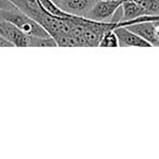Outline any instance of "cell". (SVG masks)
<instances>
[{
	"instance_id": "9c48e42d",
	"label": "cell",
	"mask_w": 159,
	"mask_h": 159,
	"mask_svg": "<svg viewBox=\"0 0 159 159\" xmlns=\"http://www.w3.org/2000/svg\"><path fill=\"white\" fill-rule=\"evenodd\" d=\"M134 1L145 11L146 16L159 14V0H134Z\"/></svg>"
},
{
	"instance_id": "8992f818",
	"label": "cell",
	"mask_w": 159,
	"mask_h": 159,
	"mask_svg": "<svg viewBox=\"0 0 159 159\" xmlns=\"http://www.w3.org/2000/svg\"><path fill=\"white\" fill-rule=\"evenodd\" d=\"M60 7L69 13L75 16H83L87 13L92 6L95 3L94 0H60Z\"/></svg>"
},
{
	"instance_id": "52a82bcc",
	"label": "cell",
	"mask_w": 159,
	"mask_h": 159,
	"mask_svg": "<svg viewBox=\"0 0 159 159\" xmlns=\"http://www.w3.org/2000/svg\"><path fill=\"white\" fill-rule=\"evenodd\" d=\"M11 1L18 7V9L31 16L36 21L45 13L38 0H11Z\"/></svg>"
},
{
	"instance_id": "30bf717a",
	"label": "cell",
	"mask_w": 159,
	"mask_h": 159,
	"mask_svg": "<svg viewBox=\"0 0 159 159\" xmlns=\"http://www.w3.org/2000/svg\"><path fill=\"white\" fill-rule=\"evenodd\" d=\"M99 47H119V39L115 30H110L104 33L99 40Z\"/></svg>"
},
{
	"instance_id": "3957f363",
	"label": "cell",
	"mask_w": 159,
	"mask_h": 159,
	"mask_svg": "<svg viewBox=\"0 0 159 159\" xmlns=\"http://www.w3.org/2000/svg\"><path fill=\"white\" fill-rule=\"evenodd\" d=\"M0 35L7 39L12 46L30 47V36L23 33L19 27L9 21L0 18Z\"/></svg>"
},
{
	"instance_id": "7a4b0ae2",
	"label": "cell",
	"mask_w": 159,
	"mask_h": 159,
	"mask_svg": "<svg viewBox=\"0 0 159 159\" xmlns=\"http://www.w3.org/2000/svg\"><path fill=\"white\" fill-rule=\"evenodd\" d=\"M123 0H98L92 6L85 16L100 22L113 21V16L121 8Z\"/></svg>"
},
{
	"instance_id": "ba28073f",
	"label": "cell",
	"mask_w": 159,
	"mask_h": 159,
	"mask_svg": "<svg viewBox=\"0 0 159 159\" xmlns=\"http://www.w3.org/2000/svg\"><path fill=\"white\" fill-rule=\"evenodd\" d=\"M122 16L120 18L121 21H130L135 20L137 18H141L146 16L145 11L135 2L134 0H123L121 5Z\"/></svg>"
},
{
	"instance_id": "277c9868",
	"label": "cell",
	"mask_w": 159,
	"mask_h": 159,
	"mask_svg": "<svg viewBox=\"0 0 159 159\" xmlns=\"http://www.w3.org/2000/svg\"><path fill=\"white\" fill-rule=\"evenodd\" d=\"M119 39V47L136 46V47H152V45L146 42L139 34L134 33L126 26H120L115 30Z\"/></svg>"
},
{
	"instance_id": "7c38bea8",
	"label": "cell",
	"mask_w": 159,
	"mask_h": 159,
	"mask_svg": "<svg viewBox=\"0 0 159 159\" xmlns=\"http://www.w3.org/2000/svg\"><path fill=\"white\" fill-rule=\"evenodd\" d=\"M18 9L11 0H0V11H11Z\"/></svg>"
},
{
	"instance_id": "6da1fadb",
	"label": "cell",
	"mask_w": 159,
	"mask_h": 159,
	"mask_svg": "<svg viewBox=\"0 0 159 159\" xmlns=\"http://www.w3.org/2000/svg\"><path fill=\"white\" fill-rule=\"evenodd\" d=\"M0 18L9 21L12 24L21 30L23 33L33 37H48L50 36L48 32L31 16L20 9L11 10V11H0Z\"/></svg>"
},
{
	"instance_id": "8fae6325",
	"label": "cell",
	"mask_w": 159,
	"mask_h": 159,
	"mask_svg": "<svg viewBox=\"0 0 159 159\" xmlns=\"http://www.w3.org/2000/svg\"><path fill=\"white\" fill-rule=\"evenodd\" d=\"M30 46L31 47H58L56 40L51 36L48 37H33L30 36Z\"/></svg>"
},
{
	"instance_id": "9a60e30c",
	"label": "cell",
	"mask_w": 159,
	"mask_h": 159,
	"mask_svg": "<svg viewBox=\"0 0 159 159\" xmlns=\"http://www.w3.org/2000/svg\"><path fill=\"white\" fill-rule=\"evenodd\" d=\"M53 1H55V0H53ZM56 1H60V0H56Z\"/></svg>"
},
{
	"instance_id": "5b68a950",
	"label": "cell",
	"mask_w": 159,
	"mask_h": 159,
	"mask_svg": "<svg viewBox=\"0 0 159 159\" xmlns=\"http://www.w3.org/2000/svg\"><path fill=\"white\" fill-rule=\"evenodd\" d=\"M155 22L156 21H145V22H139L129 25L126 27L133 31L134 33L139 34L146 42L149 43L152 47H158L159 43L156 37V32H155Z\"/></svg>"
},
{
	"instance_id": "5bb4252c",
	"label": "cell",
	"mask_w": 159,
	"mask_h": 159,
	"mask_svg": "<svg viewBox=\"0 0 159 159\" xmlns=\"http://www.w3.org/2000/svg\"><path fill=\"white\" fill-rule=\"evenodd\" d=\"M155 32H156V37L159 43V21H156V22H155Z\"/></svg>"
},
{
	"instance_id": "4fadbf2b",
	"label": "cell",
	"mask_w": 159,
	"mask_h": 159,
	"mask_svg": "<svg viewBox=\"0 0 159 159\" xmlns=\"http://www.w3.org/2000/svg\"><path fill=\"white\" fill-rule=\"evenodd\" d=\"M0 47H13V46L7 39H5L2 36L0 35Z\"/></svg>"
}]
</instances>
